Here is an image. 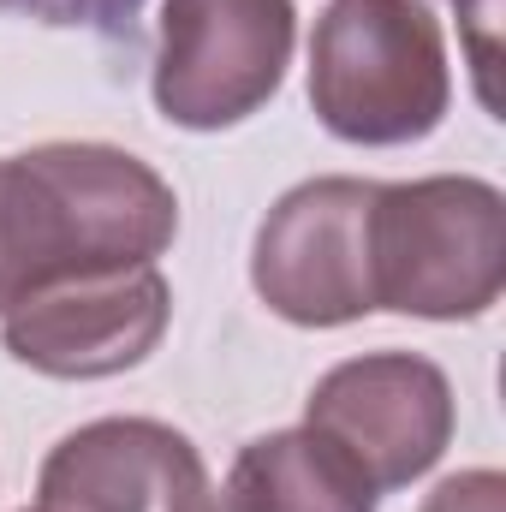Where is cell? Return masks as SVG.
Here are the masks:
<instances>
[{
	"instance_id": "52a82bcc",
	"label": "cell",
	"mask_w": 506,
	"mask_h": 512,
	"mask_svg": "<svg viewBox=\"0 0 506 512\" xmlns=\"http://www.w3.org/2000/svg\"><path fill=\"white\" fill-rule=\"evenodd\" d=\"M453 423V382L417 352L346 358L304 399V429L322 435L376 495L417 483L447 453Z\"/></svg>"
},
{
	"instance_id": "3957f363",
	"label": "cell",
	"mask_w": 506,
	"mask_h": 512,
	"mask_svg": "<svg viewBox=\"0 0 506 512\" xmlns=\"http://www.w3.org/2000/svg\"><path fill=\"white\" fill-rule=\"evenodd\" d=\"M376 310L477 322L506 286V197L489 179L435 173L381 185L370 215Z\"/></svg>"
},
{
	"instance_id": "9c48e42d",
	"label": "cell",
	"mask_w": 506,
	"mask_h": 512,
	"mask_svg": "<svg viewBox=\"0 0 506 512\" xmlns=\"http://www.w3.org/2000/svg\"><path fill=\"white\" fill-rule=\"evenodd\" d=\"M221 512H376V489L322 435L274 429L233 459Z\"/></svg>"
},
{
	"instance_id": "8992f818",
	"label": "cell",
	"mask_w": 506,
	"mask_h": 512,
	"mask_svg": "<svg viewBox=\"0 0 506 512\" xmlns=\"http://www.w3.org/2000/svg\"><path fill=\"white\" fill-rule=\"evenodd\" d=\"M173 322V292L155 262L84 268L30 286L0 310L6 352L54 382H102L137 370Z\"/></svg>"
},
{
	"instance_id": "7a4b0ae2",
	"label": "cell",
	"mask_w": 506,
	"mask_h": 512,
	"mask_svg": "<svg viewBox=\"0 0 506 512\" xmlns=\"http://www.w3.org/2000/svg\"><path fill=\"white\" fill-rule=\"evenodd\" d=\"M453 102L447 36L423 0H334L310 36V108L364 149L417 143Z\"/></svg>"
},
{
	"instance_id": "7c38bea8",
	"label": "cell",
	"mask_w": 506,
	"mask_h": 512,
	"mask_svg": "<svg viewBox=\"0 0 506 512\" xmlns=\"http://www.w3.org/2000/svg\"><path fill=\"white\" fill-rule=\"evenodd\" d=\"M501 495H506L501 471H459L429 495L423 512H501Z\"/></svg>"
},
{
	"instance_id": "ba28073f",
	"label": "cell",
	"mask_w": 506,
	"mask_h": 512,
	"mask_svg": "<svg viewBox=\"0 0 506 512\" xmlns=\"http://www.w3.org/2000/svg\"><path fill=\"white\" fill-rule=\"evenodd\" d=\"M36 512H215V483L173 423L102 417L42 459Z\"/></svg>"
},
{
	"instance_id": "30bf717a",
	"label": "cell",
	"mask_w": 506,
	"mask_h": 512,
	"mask_svg": "<svg viewBox=\"0 0 506 512\" xmlns=\"http://www.w3.org/2000/svg\"><path fill=\"white\" fill-rule=\"evenodd\" d=\"M0 12L60 24V30H102V36H131V18L143 0H0Z\"/></svg>"
},
{
	"instance_id": "5b68a950",
	"label": "cell",
	"mask_w": 506,
	"mask_h": 512,
	"mask_svg": "<svg viewBox=\"0 0 506 512\" xmlns=\"http://www.w3.org/2000/svg\"><path fill=\"white\" fill-rule=\"evenodd\" d=\"M376 191V179H304L268 209L251 245V286L280 322L346 328L376 310Z\"/></svg>"
},
{
	"instance_id": "277c9868",
	"label": "cell",
	"mask_w": 506,
	"mask_h": 512,
	"mask_svg": "<svg viewBox=\"0 0 506 512\" xmlns=\"http://www.w3.org/2000/svg\"><path fill=\"white\" fill-rule=\"evenodd\" d=\"M292 0H167L155 54V108L167 126L227 131L268 108L292 66Z\"/></svg>"
},
{
	"instance_id": "8fae6325",
	"label": "cell",
	"mask_w": 506,
	"mask_h": 512,
	"mask_svg": "<svg viewBox=\"0 0 506 512\" xmlns=\"http://www.w3.org/2000/svg\"><path fill=\"white\" fill-rule=\"evenodd\" d=\"M459 6V24L471 36V72H477V96L495 108V18H501V0H453Z\"/></svg>"
},
{
	"instance_id": "6da1fadb",
	"label": "cell",
	"mask_w": 506,
	"mask_h": 512,
	"mask_svg": "<svg viewBox=\"0 0 506 512\" xmlns=\"http://www.w3.org/2000/svg\"><path fill=\"white\" fill-rule=\"evenodd\" d=\"M173 233V185L114 143L0 155V310L60 274L155 262Z\"/></svg>"
}]
</instances>
